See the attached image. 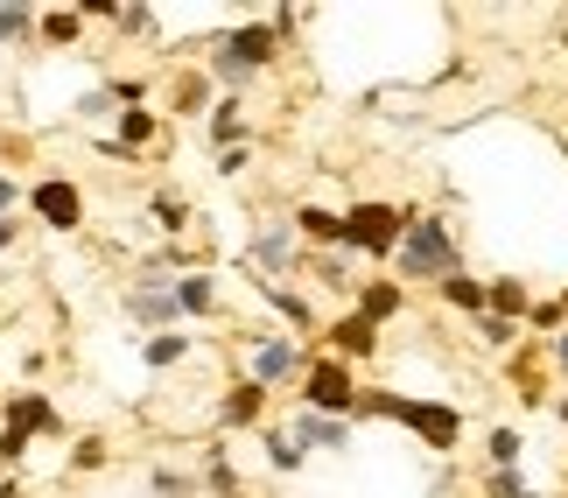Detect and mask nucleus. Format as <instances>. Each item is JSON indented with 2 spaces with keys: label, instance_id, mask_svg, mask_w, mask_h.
Returning <instances> with one entry per match:
<instances>
[{
  "label": "nucleus",
  "instance_id": "obj_6",
  "mask_svg": "<svg viewBox=\"0 0 568 498\" xmlns=\"http://www.w3.org/2000/svg\"><path fill=\"white\" fill-rule=\"evenodd\" d=\"M29 218L42 225V232H57V240H71V232H84V190H78V176H36L29 183Z\"/></svg>",
  "mask_w": 568,
  "mask_h": 498
},
{
  "label": "nucleus",
  "instance_id": "obj_40",
  "mask_svg": "<svg viewBox=\"0 0 568 498\" xmlns=\"http://www.w3.org/2000/svg\"><path fill=\"white\" fill-rule=\"evenodd\" d=\"M14 246H21V225H14V218H0V260H8Z\"/></svg>",
  "mask_w": 568,
  "mask_h": 498
},
{
  "label": "nucleus",
  "instance_id": "obj_29",
  "mask_svg": "<svg viewBox=\"0 0 568 498\" xmlns=\"http://www.w3.org/2000/svg\"><path fill=\"white\" fill-rule=\"evenodd\" d=\"M211 105V71H183L176 78V113H204Z\"/></svg>",
  "mask_w": 568,
  "mask_h": 498
},
{
  "label": "nucleus",
  "instance_id": "obj_14",
  "mask_svg": "<svg viewBox=\"0 0 568 498\" xmlns=\"http://www.w3.org/2000/svg\"><path fill=\"white\" fill-rule=\"evenodd\" d=\"M295 240L302 253H352V240H344V211H323V204H295Z\"/></svg>",
  "mask_w": 568,
  "mask_h": 498
},
{
  "label": "nucleus",
  "instance_id": "obj_12",
  "mask_svg": "<svg viewBox=\"0 0 568 498\" xmlns=\"http://www.w3.org/2000/svg\"><path fill=\"white\" fill-rule=\"evenodd\" d=\"M246 267H260V274H295V267H302V240H295V225H267V232H253V240H246Z\"/></svg>",
  "mask_w": 568,
  "mask_h": 498
},
{
  "label": "nucleus",
  "instance_id": "obj_13",
  "mask_svg": "<svg viewBox=\"0 0 568 498\" xmlns=\"http://www.w3.org/2000/svg\"><path fill=\"white\" fill-rule=\"evenodd\" d=\"M176 309H183V323H217V316H225V295H217V274L211 267L176 274Z\"/></svg>",
  "mask_w": 568,
  "mask_h": 498
},
{
  "label": "nucleus",
  "instance_id": "obj_18",
  "mask_svg": "<svg viewBox=\"0 0 568 498\" xmlns=\"http://www.w3.org/2000/svg\"><path fill=\"white\" fill-rule=\"evenodd\" d=\"M435 302L456 316H491V281H477V274H449V281H435Z\"/></svg>",
  "mask_w": 568,
  "mask_h": 498
},
{
  "label": "nucleus",
  "instance_id": "obj_25",
  "mask_svg": "<svg viewBox=\"0 0 568 498\" xmlns=\"http://www.w3.org/2000/svg\"><path fill=\"white\" fill-rule=\"evenodd\" d=\"M491 316H506V323H527L534 316V295H527V281H519V274H498L491 281Z\"/></svg>",
  "mask_w": 568,
  "mask_h": 498
},
{
  "label": "nucleus",
  "instance_id": "obj_3",
  "mask_svg": "<svg viewBox=\"0 0 568 498\" xmlns=\"http://www.w3.org/2000/svg\"><path fill=\"white\" fill-rule=\"evenodd\" d=\"M281 57V35H274V21H232V29H217L211 42V84H225V92H239L246 78H260L267 63Z\"/></svg>",
  "mask_w": 568,
  "mask_h": 498
},
{
  "label": "nucleus",
  "instance_id": "obj_31",
  "mask_svg": "<svg viewBox=\"0 0 568 498\" xmlns=\"http://www.w3.org/2000/svg\"><path fill=\"white\" fill-rule=\"evenodd\" d=\"M105 457H113V449H105V436H78V443H71V470H105Z\"/></svg>",
  "mask_w": 568,
  "mask_h": 498
},
{
  "label": "nucleus",
  "instance_id": "obj_21",
  "mask_svg": "<svg viewBox=\"0 0 568 498\" xmlns=\"http://www.w3.org/2000/svg\"><path fill=\"white\" fill-rule=\"evenodd\" d=\"M260 457H267V470H281V478H295V470L310 464V449H302V443L288 436V421H267V428H260Z\"/></svg>",
  "mask_w": 568,
  "mask_h": 498
},
{
  "label": "nucleus",
  "instance_id": "obj_23",
  "mask_svg": "<svg viewBox=\"0 0 568 498\" xmlns=\"http://www.w3.org/2000/svg\"><path fill=\"white\" fill-rule=\"evenodd\" d=\"M196 485H204L211 498H246V478H239V464L225 457V449H204V470H196Z\"/></svg>",
  "mask_w": 568,
  "mask_h": 498
},
{
  "label": "nucleus",
  "instance_id": "obj_38",
  "mask_svg": "<svg viewBox=\"0 0 568 498\" xmlns=\"http://www.w3.org/2000/svg\"><path fill=\"white\" fill-rule=\"evenodd\" d=\"M246 162H253V148H225V155H217V176H239Z\"/></svg>",
  "mask_w": 568,
  "mask_h": 498
},
{
  "label": "nucleus",
  "instance_id": "obj_15",
  "mask_svg": "<svg viewBox=\"0 0 568 498\" xmlns=\"http://www.w3.org/2000/svg\"><path fill=\"white\" fill-rule=\"evenodd\" d=\"M260 302H267V309L288 323V337H316L323 331V316H316V302L310 295H295L288 281H260Z\"/></svg>",
  "mask_w": 568,
  "mask_h": 498
},
{
  "label": "nucleus",
  "instance_id": "obj_43",
  "mask_svg": "<svg viewBox=\"0 0 568 498\" xmlns=\"http://www.w3.org/2000/svg\"><path fill=\"white\" fill-rule=\"evenodd\" d=\"M561 42H568V21H561Z\"/></svg>",
  "mask_w": 568,
  "mask_h": 498
},
{
  "label": "nucleus",
  "instance_id": "obj_30",
  "mask_svg": "<svg viewBox=\"0 0 568 498\" xmlns=\"http://www.w3.org/2000/svg\"><path fill=\"white\" fill-rule=\"evenodd\" d=\"M148 211H155V225L169 232V240H176V232L190 225V211H183V197H176V190H155V204H148Z\"/></svg>",
  "mask_w": 568,
  "mask_h": 498
},
{
  "label": "nucleus",
  "instance_id": "obj_1",
  "mask_svg": "<svg viewBox=\"0 0 568 498\" xmlns=\"http://www.w3.org/2000/svg\"><path fill=\"white\" fill-rule=\"evenodd\" d=\"M358 421H400L414 443H428L435 457H449L456 443H464V407L449 400H407V394H386V386H365L358 394Z\"/></svg>",
  "mask_w": 568,
  "mask_h": 498
},
{
  "label": "nucleus",
  "instance_id": "obj_11",
  "mask_svg": "<svg viewBox=\"0 0 568 498\" xmlns=\"http://www.w3.org/2000/svg\"><path fill=\"white\" fill-rule=\"evenodd\" d=\"M323 344H331V358H344V365L379 358V331H373V323H365L358 309H344V316L323 323Z\"/></svg>",
  "mask_w": 568,
  "mask_h": 498
},
{
  "label": "nucleus",
  "instance_id": "obj_22",
  "mask_svg": "<svg viewBox=\"0 0 568 498\" xmlns=\"http://www.w3.org/2000/svg\"><path fill=\"white\" fill-rule=\"evenodd\" d=\"M190 352H196V337H190V331H162V337H148V344H141V365H148V373H176Z\"/></svg>",
  "mask_w": 568,
  "mask_h": 498
},
{
  "label": "nucleus",
  "instance_id": "obj_37",
  "mask_svg": "<svg viewBox=\"0 0 568 498\" xmlns=\"http://www.w3.org/2000/svg\"><path fill=\"white\" fill-rule=\"evenodd\" d=\"M21 197H29V190H21V176H8V169H0V218H14Z\"/></svg>",
  "mask_w": 568,
  "mask_h": 498
},
{
  "label": "nucleus",
  "instance_id": "obj_2",
  "mask_svg": "<svg viewBox=\"0 0 568 498\" xmlns=\"http://www.w3.org/2000/svg\"><path fill=\"white\" fill-rule=\"evenodd\" d=\"M464 274V240H456V225L443 218V211H414L407 218V240H400V260H393V281H449Z\"/></svg>",
  "mask_w": 568,
  "mask_h": 498
},
{
  "label": "nucleus",
  "instance_id": "obj_24",
  "mask_svg": "<svg viewBox=\"0 0 568 498\" xmlns=\"http://www.w3.org/2000/svg\"><path fill=\"white\" fill-rule=\"evenodd\" d=\"M84 29H92V21H84L78 8H42V14H36V35L50 42V50H71Z\"/></svg>",
  "mask_w": 568,
  "mask_h": 498
},
{
  "label": "nucleus",
  "instance_id": "obj_19",
  "mask_svg": "<svg viewBox=\"0 0 568 498\" xmlns=\"http://www.w3.org/2000/svg\"><path fill=\"white\" fill-rule=\"evenodd\" d=\"M204 141L217 148V155H225V148H246V99L239 92H225L211 105V120H204Z\"/></svg>",
  "mask_w": 568,
  "mask_h": 498
},
{
  "label": "nucleus",
  "instance_id": "obj_16",
  "mask_svg": "<svg viewBox=\"0 0 568 498\" xmlns=\"http://www.w3.org/2000/svg\"><path fill=\"white\" fill-rule=\"evenodd\" d=\"M352 309H358L365 323H373V331H386V323L407 309V288H400V281H393V274H373V281H358Z\"/></svg>",
  "mask_w": 568,
  "mask_h": 498
},
{
  "label": "nucleus",
  "instance_id": "obj_36",
  "mask_svg": "<svg viewBox=\"0 0 568 498\" xmlns=\"http://www.w3.org/2000/svg\"><path fill=\"white\" fill-rule=\"evenodd\" d=\"M120 35H155V8H120Z\"/></svg>",
  "mask_w": 568,
  "mask_h": 498
},
{
  "label": "nucleus",
  "instance_id": "obj_8",
  "mask_svg": "<svg viewBox=\"0 0 568 498\" xmlns=\"http://www.w3.org/2000/svg\"><path fill=\"white\" fill-rule=\"evenodd\" d=\"M0 428L21 443H36V436H63V415H57V400L50 394H8V407H0Z\"/></svg>",
  "mask_w": 568,
  "mask_h": 498
},
{
  "label": "nucleus",
  "instance_id": "obj_32",
  "mask_svg": "<svg viewBox=\"0 0 568 498\" xmlns=\"http://www.w3.org/2000/svg\"><path fill=\"white\" fill-rule=\"evenodd\" d=\"M527 331H540V337H561V331H568V316H561V302H534V316H527Z\"/></svg>",
  "mask_w": 568,
  "mask_h": 498
},
{
  "label": "nucleus",
  "instance_id": "obj_34",
  "mask_svg": "<svg viewBox=\"0 0 568 498\" xmlns=\"http://www.w3.org/2000/svg\"><path fill=\"white\" fill-rule=\"evenodd\" d=\"M477 337H485L491 352H506V344L519 337V323H506V316H477Z\"/></svg>",
  "mask_w": 568,
  "mask_h": 498
},
{
  "label": "nucleus",
  "instance_id": "obj_9",
  "mask_svg": "<svg viewBox=\"0 0 568 498\" xmlns=\"http://www.w3.org/2000/svg\"><path fill=\"white\" fill-rule=\"evenodd\" d=\"M267 400H274L267 386H253L246 373H239L225 394H217V415H211V421L225 428V436H239V428H267Z\"/></svg>",
  "mask_w": 568,
  "mask_h": 498
},
{
  "label": "nucleus",
  "instance_id": "obj_28",
  "mask_svg": "<svg viewBox=\"0 0 568 498\" xmlns=\"http://www.w3.org/2000/svg\"><path fill=\"white\" fill-rule=\"evenodd\" d=\"M42 8H21V0H0V42H29Z\"/></svg>",
  "mask_w": 568,
  "mask_h": 498
},
{
  "label": "nucleus",
  "instance_id": "obj_10",
  "mask_svg": "<svg viewBox=\"0 0 568 498\" xmlns=\"http://www.w3.org/2000/svg\"><path fill=\"white\" fill-rule=\"evenodd\" d=\"M126 323L141 337H162V331H183V309H176V288H126Z\"/></svg>",
  "mask_w": 568,
  "mask_h": 498
},
{
  "label": "nucleus",
  "instance_id": "obj_4",
  "mask_svg": "<svg viewBox=\"0 0 568 498\" xmlns=\"http://www.w3.org/2000/svg\"><path fill=\"white\" fill-rule=\"evenodd\" d=\"M407 204H386V197H358L352 211H344V240H352V253L379 260V267H393L400 260V240H407Z\"/></svg>",
  "mask_w": 568,
  "mask_h": 498
},
{
  "label": "nucleus",
  "instance_id": "obj_5",
  "mask_svg": "<svg viewBox=\"0 0 568 498\" xmlns=\"http://www.w3.org/2000/svg\"><path fill=\"white\" fill-rule=\"evenodd\" d=\"M302 407L310 415H331V421H358V365H344V358H331V352H310V365H302Z\"/></svg>",
  "mask_w": 568,
  "mask_h": 498
},
{
  "label": "nucleus",
  "instance_id": "obj_35",
  "mask_svg": "<svg viewBox=\"0 0 568 498\" xmlns=\"http://www.w3.org/2000/svg\"><path fill=\"white\" fill-rule=\"evenodd\" d=\"M148 485H155V498H190L196 491V478H183V470H155Z\"/></svg>",
  "mask_w": 568,
  "mask_h": 498
},
{
  "label": "nucleus",
  "instance_id": "obj_39",
  "mask_svg": "<svg viewBox=\"0 0 568 498\" xmlns=\"http://www.w3.org/2000/svg\"><path fill=\"white\" fill-rule=\"evenodd\" d=\"M548 365H555V373L568 379V331H561V337H548Z\"/></svg>",
  "mask_w": 568,
  "mask_h": 498
},
{
  "label": "nucleus",
  "instance_id": "obj_27",
  "mask_svg": "<svg viewBox=\"0 0 568 498\" xmlns=\"http://www.w3.org/2000/svg\"><path fill=\"white\" fill-rule=\"evenodd\" d=\"M519 449H527V436H519V428H491V436H485L491 470H519Z\"/></svg>",
  "mask_w": 568,
  "mask_h": 498
},
{
  "label": "nucleus",
  "instance_id": "obj_44",
  "mask_svg": "<svg viewBox=\"0 0 568 498\" xmlns=\"http://www.w3.org/2000/svg\"><path fill=\"white\" fill-rule=\"evenodd\" d=\"M0 485H8V470H0Z\"/></svg>",
  "mask_w": 568,
  "mask_h": 498
},
{
  "label": "nucleus",
  "instance_id": "obj_33",
  "mask_svg": "<svg viewBox=\"0 0 568 498\" xmlns=\"http://www.w3.org/2000/svg\"><path fill=\"white\" fill-rule=\"evenodd\" d=\"M485 491H491V498H534V485L519 478V470H491V478H485Z\"/></svg>",
  "mask_w": 568,
  "mask_h": 498
},
{
  "label": "nucleus",
  "instance_id": "obj_17",
  "mask_svg": "<svg viewBox=\"0 0 568 498\" xmlns=\"http://www.w3.org/2000/svg\"><path fill=\"white\" fill-rule=\"evenodd\" d=\"M288 436H295L302 449H331V457H344V449H352V421H331V415L295 407V415H288Z\"/></svg>",
  "mask_w": 568,
  "mask_h": 498
},
{
  "label": "nucleus",
  "instance_id": "obj_26",
  "mask_svg": "<svg viewBox=\"0 0 568 498\" xmlns=\"http://www.w3.org/2000/svg\"><path fill=\"white\" fill-rule=\"evenodd\" d=\"M302 267H310L323 288H344V295H358V281H352V267H344V253H302Z\"/></svg>",
  "mask_w": 568,
  "mask_h": 498
},
{
  "label": "nucleus",
  "instance_id": "obj_7",
  "mask_svg": "<svg viewBox=\"0 0 568 498\" xmlns=\"http://www.w3.org/2000/svg\"><path fill=\"white\" fill-rule=\"evenodd\" d=\"M302 365H310V352H302V337H288V331H267V337H246V379L253 386H288V379H302Z\"/></svg>",
  "mask_w": 568,
  "mask_h": 498
},
{
  "label": "nucleus",
  "instance_id": "obj_20",
  "mask_svg": "<svg viewBox=\"0 0 568 498\" xmlns=\"http://www.w3.org/2000/svg\"><path fill=\"white\" fill-rule=\"evenodd\" d=\"M113 126H120V134H113V141H99L105 155H141V148H155V134H162V120L148 113V105H134V113H120Z\"/></svg>",
  "mask_w": 568,
  "mask_h": 498
},
{
  "label": "nucleus",
  "instance_id": "obj_41",
  "mask_svg": "<svg viewBox=\"0 0 568 498\" xmlns=\"http://www.w3.org/2000/svg\"><path fill=\"white\" fill-rule=\"evenodd\" d=\"M0 498H29V491H21V485H14V478H8V485H0Z\"/></svg>",
  "mask_w": 568,
  "mask_h": 498
},
{
  "label": "nucleus",
  "instance_id": "obj_42",
  "mask_svg": "<svg viewBox=\"0 0 568 498\" xmlns=\"http://www.w3.org/2000/svg\"><path fill=\"white\" fill-rule=\"evenodd\" d=\"M555 302H561V316H568V288H561V295H555Z\"/></svg>",
  "mask_w": 568,
  "mask_h": 498
}]
</instances>
